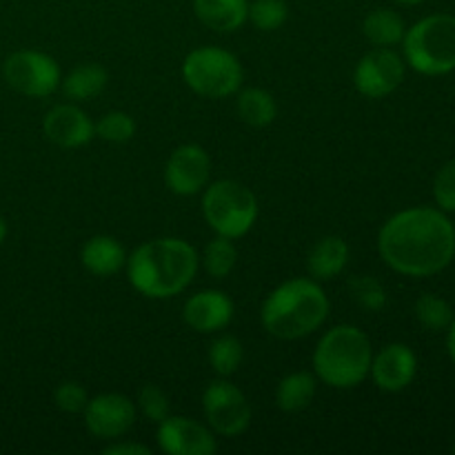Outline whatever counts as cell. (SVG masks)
I'll list each match as a JSON object with an SVG mask.
<instances>
[{
	"label": "cell",
	"mask_w": 455,
	"mask_h": 455,
	"mask_svg": "<svg viewBox=\"0 0 455 455\" xmlns=\"http://www.w3.org/2000/svg\"><path fill=\"white\" fill-rule=\"evenodd\" d=\"M378 253L395 274L427 278L453 260L455 229L443 209H404L382 225Z\"/></svg>",
	"instance_id": "cell-1"
},
{
	"label": "cell",
	"mask_w": 455,
	"mask_h": 455,
	"mask_svg": "<svg viewBox=\"0 0 455 455\" xmlns=\"http://www.w3.org/2000/svg\"><path fill=\"white\" fill-rule=\"evenodd\" d=\"M127 278L140 296L167 300L194 283L200 256L182 238H154L127 256Z\"/></svg>",
	"instance_id": "cell-2"
},
{
	"label": "cell",
	"mask_w": 455,
	"mask_h": 455,
	"mask_svg": "<svg viewBox=\"0 0 455 455\" xmlns=\"http://www.w3.org/2000/svg\"><path fill=\"white\" fill-rule=\"evenodd\" d=\"M329 318V298L318 280L291 278L278 284L262 305L260 320L269 336L300 340L318 331Z\"/></svg>",
	"instance_id": "cell-3"
},
{
	"label": "cell",
	"mask_w": 455,
	"mask_h": 455,
	"mask_svg": "<svg viewBox=\"0 0 455 455\" xmlns=\"http://www.w3.org/2000/svg\"><path fill=\"white\" fill-rule=\"evenodd\" d=\"M311 360L320 382L333 389H355L371 371V340L354 324H338L320 338Z\"/></svg>",
	"instance_id": "cell-4"
},
{
	"label": "cell",
	"mask_w": 455,
	"mask_h": 455,
	"mask_svg": "<svg viewBox=\"0 0 455 455\" xmlns=\"http://www.w3.org/2000/svg\"><path fill=\"white\" fill-rule=\"evenodd\" d=\"M404 58L422 76H444L455 69V18L434 13L418 20L403 38Z\"/></svg>",
	"instance_id": "cell-5"
},
{
	"label": "cell",
	"mask_w": 455,
	"mask_h": 455,
	"mask_svg": "<svg viewBox=\"0 0 455 455\" xmlns=\"http://www.w3.org/2000/svg\"><path fill=\"white\" fill-rule=\"evenodd\" d=\"M203 216L216 235L238 240L256 225L258 200L243 182H209L203 191Z\"/></svg>",
	"instance_id": "cell-6"
},
{
	"label": "cell",
	"mask_w": 455,
	"mask_h": 455,
	"mask_svg": "<svg viewBox=\"0 0 455 455\" xmlns=\"http://www.w3.org/2000/svg\"><path fill=\"white\" fill-rule=\"evenodd\" d=\"M187 87L203 98H227L243 89L244 69L238 56L222 47H198L182 62Z\"/></svg>",
	"instance_id": "cell-7"
},
{
	"label": "cell",
	"mask_w": 455,
	"mask_h": 455,
	"mask_svg": "<svg viewBox=\"0 0 455 455\" xmlns=\"http://www.w3.org/2000/svg\"><path fill=\"white\" fill-rule=\"evenodd\" d=\"M203 413L209 429L222 438H238L251 425L247 395L227 378L209 382L203 391Z\"/></svg>",
	"instance_id": "cell-8"
},
{
	"label": "cell",
	"mask_w": 455,
	"mask_h": 455,
	"mask_svg": "<svg viewBox=\"0 0 455 455\" xmlns=\"http://www.w3.org/2000/svg\"><path fill=\"white\" fill-rule=\"evenodd\" d=\"M3 76L13 92L29 98H47L60 89V65L49 53L22 49L12 53L3 65Z\"/></svg>",
	"instance_id": "cell-9"
},
{
	"label": "cell",
	"mask_w": 455,
	"mask_h": 455,
	"mask_svg": "<svg viewBox=\"0 0 455 455\" xmlns=\"http://www.w3.org/2000/svg\"><path fill=\"white\" fill-rule=\"evenodd\" d=\"M404 80V60L391 47H376L364 53L354 71V84L371 100L391 96Z\"/></svg>",
	"instance_id": "cell-10"
},
{
	"label": "cell",
	"mask_w": 455,
	"mask_h": 455,
	"mask_svg": "<svg viewBox=\"0 0 455 455\" xmlns=\"http://www.w3.org/2000/svg\"><path fill=\"white\" fill-rule=\"evenodd\" d=\"M84 427L98 440H120L136 425L138 407L123 394H100L84 407Z\"/></svg>",
	"instance_id": "cell-11"
},
{
	"label": "cell",
	"mask_w": 455,
	"mask_h": 455,
	"mask_svg": "<svg viewBox=\"0 0 455 455\" xmlns=\"http://www.w3.org/2000/svg\"><path fill=\"white\" fill-rule=\"evenodd\" d=\"M212 178V158L200 145H180L164 164V185L176 196L203 194Z\"/></svg>",
	"instance_id": "cell-12"
},
{
	"label": "cell",
	"mask_w": 455,
	"mask_h": 455,
	"mask_svg": "<svg viewBox=\"0 0 455 455\" xmlns=\"http://www.w3.org/2000/svg\"><path fill=\"white\" fill-rule=\"evenodd\" d=\"M158 447L167 455H213L216 434L207 425L185 416H167L158 422Z\"/></svg>",
	"instance_id": "cell-13"
},
{
	"label": "cell",
	"mask_w": 455,
	"mask_h": 455,
	"mask_svg": "<svg viewBox=\"0 0 455 455\" xmlns=\"http://www.w3.org/2000/svg\"><path fill=\"white\" fill-rule=\"evenodd\" d=\"M43 132L62 149H80L96 138V124L78 105H56L43 118Z\"/></svg>",
	"instance_id": "cell-14"
},
{
	"label": "cell",
	"mask_w": 455,
	"mask_h": 455,
	"mask_svg": "<svg viewBox=\"0 0 455 455\" xmlns=\"http://www.w3.org/2000/svg\"><path fill=\"white\" fill-rule=\"evenodd\" d=\"M418 371V358L411 351V347L403 342L387 345L373 355L371 371L369 376L373 378L376 387L387 394H398L404 391L413 382Z\"/></svg>",
	"instance_id": "cell-15"
},
{
	"label": "cell",
	"mask_w": 455,
	"mask_h": 455,
	"mask_svg": "<svg viewBox=\"0 0 455 455\" xmlns=\"http://www.w3.org/2000/svg\"><path fill=\"white\" fill-rule=\"evenodd\" d=\"M235 314L234 300L220 289H204L187 298L182 320L198 333H216L231 324Z\"/></svg>",
	"instance_id": "cell-16"
},
{
	"label": "cell",
	"mask_w": 455,
	"mask_h": 455,
	"mask_svg": "<svg viewBox=\"0 0 455 455\" xmlns=\"http://www.w3.org/2000/svg\"><path fill=\"white\" fill-rule=\"evenodd\" d=\"M80 262L89 274L98 278H109L127 265V251L114 235H93L84 243Z\"/></svg>",
	"instance_id": "cell-17"
},
{
	"label": "cell",
	"mask_w": 455,
	"mask_h": 455,
	"mask_svg": "<svg viewBox=\"0 0 455 455\" xmlns=\"http://www.w3.org/2000/svg\"><path fill=\"white\" fill-rule=\"evenodd\" d=\"M347 262H349V244L340 235H324L309 251L307 269L314 280L327 283L347 269Z\"/></svg>",
	"instance_id": "cell-18"
},
{
	"label": "cell",
	"mask_w": 455,
	"mask_h": 455,
	"mask_svg": "<svg viewBox=\"0 0 455 455\" xmlns=\"http://www.w3.org/2000/svg\"><path fill=\"white\" fill-rule=\"evenodd\" d=\"M194 13L209 29L231 34L247 22L249 0H194Z\"/></svg>",
	"instance_id": "cell-19"
},
{
	"label": "cell",
	"mask_w": 455,
	"mask_h": 455,
	"mask_svg": "<svg viewBox=\"0 0 455 455\" xmlns=\"http://www.w3.org/2000/svg\"><path fill=\"white\" fill-rule=\"evenodd\" d=\"M318 391V378L309 371H296L284 376L275 387V404L284 413L305 411L315 398Z\"/></svg>",
	"instance_id": "cell-20"
},
{
	"label": "cell",
	"mask_w": 455,
	"mask_h": 455,
	"mask_svg": "<svg viewBox=\"0 0 455 455\" xmlns=\"http://www.w3.org/2000/svg\"><path fill=\"white\" fill-rule=\"evenodd\" d=\"M107 71L96 62H84V65L74 67L65 78L60 80V89L69 100L84 102L100 96L107 87Z\"/></svg>",
	"instance_id": "cell-21"
},
{
	"label": "cell",
	"mask_w": 455,
	"mask_h": 455,
	"mask_svg": "<svg viewBox=\"0 0 455 455\" xmlns=\"http://www.w3.org/2000/svg\"><path fill=\"white\" fill-rule=\"evenodd\" d=\"M235 109H238V116L243 123L256 129L269 127L278 118V102H275V98L267 89L260 87L240 89Z\"/></svg>",
	"instance_id": "cell-22"
},
{
	"label": "cell",
	"mask_w": 455,
	"mask_h": 455,
	"mask_svg": "<svg viewBox=\"0 0 455 455\" xmlns=\"http://www.w3.org/2000/svg\"><path fill=\"white\" fill-rule=\"evenodd\" d=\"M363 34L376 47H395L403 43L404 34H407V25H404L403 16L394 9H373L367 18L363 20Z\"/></svg>",
	"instance_id": "cell-23"
},
{
	"label": "cell",
	"mask_w": 455,
	"mask_h": 455,
	"mask_svg": "<svg viewBox=\"0 0 455 455\" xmlns=\"http://www.w3.org/2000/svg\"><path fill=\"white\" fill-rule=\"evenodd\" d=\"M200 262H203L204 271H207L212 278L225 280L227 275L234 271L235 262H238V249H235L234 240H231V238H225V235H216L212 243H207V247H204V253H203V258H200Z\"/></svg>",
	"instance_id": "cell-24"
},
{
	"label": "cell",
	"mask_w": 455,
	"mask_h": 455,
	"mask_svg": "<svg viewBox=\"0 0 455 455\" xmlns=\"http://www.w3.org/2000/svg\"><path fill=\"white\" fill-rule=\"evenodd\" d=\"M244 360V347L235 336H218L209 347V364L222 378L234 376Z\"/></svg>",
	"instance_id": "cell-25"
},
{
	"label": "cell",
	"mask_w": 455,
	"mask_h": 455,
	"mask_svg": "<svg viewBox=\"0 0 455 455\" xmlns=\"http://www.w3.org/2000/svg\"><path fill=\"white\" fill-rule=\"evenodd\" d=\"M416 318L429 331H444L453 323V309L447 300L434 293H425L416 302Z\"/></svg>",
	"instance_id": "cell-26"
},
{
	"label": "cell",
	"mask_w": 455,
	"mask_h": 455,
	"mask_svg": "<svg viewBox=\"0 0 455 455\" xmlns=\"http://www.w3.org/2000/svg\"><path fill=\"white\" fill-rule=\"evenodd\" d=\"M289 7L284 0H253L249 3V16L256 29L260 31H275L287 22Z\"/></svg>",
	"instance_id": "cell-27"
},
{
	"label": "cell",
	"mask_w": 455,
	"mask_h": 455,
	"mask_svg": "<svg viewBox=\"0 0 455 455\" xmlns=\"http://www.w3.org/2000/svg\"><path fill=\"white\" fill-rule=\"evenodd\" d=\"M96 124V136L114 145H124L136 136V120L124 111H109Z\"/></svg>",
	"instance_id": "cell-28"
},
{
	"label": "cell",
	"mask_w": 455,
	"mask_h": 455,
	"mask_svg": "<svg viewBox=\"0 0 455 455\" xmlns=\"http://www.w3.org/2000/svg\"><path fill=\"white\" fill-rule=\"evenodd\" d=\"M349 291L354 300L367 311H382L387 305V289L373 275H355L349 283Z\"/></svg>",
	"instance_id": "cell-29"
},
{
	"label": "cell",
	"mask_w": 455,
	"mask_h": 455,
	"mask_svg": "<svg viewBox=\"0 0 455 455\" xmlns=\"http://www.w3.org/2000/svg\"><path fill=\"white\" fill-rule=\"evenodd\" d=\"M138 407H140L142 416L149 422L158 425L164 418L172 416V404H169V395L160 389L158 385H145L138 394Z\"/></svg>",
	"instance_id": "cell-30"
},
{
	"label": "cell",
	"mask_w": 455,
	"mask_h": 455,
	"mask_svg": "<svg viewBox=\"0 0 455 455\" xmlns=\"http://www.w3.org/2000/svg\"><path fill=\"white\" fill-rule=\"evenodd\" d=\"M53 403L65 413H83L89 403V395L84 387L78 385V382H62L53 391Z\"/></svg>",
	"instance_id": "cell-31"
},
{
	"label": "cell",
	"mask_w": 455,
	"mask_h": 455,
	"mask_svg": "<svg viewBox=\"0 0 455 455\" xmlns=\"http://www.w3.org/2000/svg\"><path fill=\"white\" fill-rule=\"evenodd\" d=\"M434 198L443 212H455V160H449L435 176Z\"/></svg>",
	"instance_id": "cell-32"
},
{
	"label": "cell",
	"mask_w": 455,
	"mask_h": 455,
	"mask_svg": "<svg viewBox=\"0 0 455 455\" xmlns=\"http://www.w3.org/2000/svg\"><path fill=\"white\" fill-rule=\"evenodd\" d=\"M102 453L105 455H151V449L138 443H116L114 440V444L102 449Z\"/></svg>",
	"instance_id": "cell-33"
},
{
	"label": "cell",
	"mask_w": 455,
	"mask_h": 455,
	"mask_svg": "<svg viewBox=\"0 0 455 455\" xmlns=\"http://www.w3.org/2000/svg\"><path fill=\"white\" fill-rule=\"evenodd\" d=\"M447 349H449V355H451V360L455 363V320L451 324H449V338H447Z\"/></svg>",
	"instance_id": "cell-34"
},
{
	"label": "cell",
	"mask_w": 455,
	"mask_h": 455,
	"mask_svg": "<svg viewBox=\"0 0 455 455\" xmlns=\"http://www.w3.org/2000/svg\"><path fill=\"white\" fill-rule=\"evenodd\" d=\"M4 238H7V222L4 218H0V244L4 243Z\"/></svg>",
	"instance_id": "cell-35"
},
{
	"label": "cell",
	"mask_w": 455,
	"mask_h": 455,
	"mask_svg": "<svg viewBox=\"0 0 455 455\" xmlns=\"http://www.w3.org/2000/svg\"><path fill=\"white\" fill-rule=\"evenodd\" d=\"M394 3H398V4H404V7H413V4H420L422 0H394Z\"/></svg>",
	"instance_id": "cell-36"
}]
</instances>
